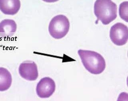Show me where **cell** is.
<instances>
[{
	"instance_id": "cell-1",
	"label": "cell",
	"mask_w": 128,
	"mask_h": 101,
	"mask_svg": "<svg viewBox=\"0 0 128 101\" xmlns=\"http://www.w3.org/2000/svg\"><path fill=\"white\" fill-rule=\"evenodd\" d=\"M78 53L84 67L90 73L98 75L102 73L105 69V59L97 52L80 49Z\"/></svg>"
},
{
	"instance_id": "cell-2",
	"label": "cell",
	"mask_w": 128,
	"mask_h": 101,
	"mask_svg": "<svg viewBox=\"0 0 128 101\" xmlns=\"http://www.w3.org/2000/svg\"><path fill=\"white\" fill-rule=\"evenodd\" d=\"M117 5L110 0H97L94 5V13L99 21L107 25L117 17Z\"/></svg>"
},
{
	"instance_id": "cell-3",
	"label": "cell",
	"mask_w": 128,
	"mask_h": 101,
	"mask_svg": "<svg viewBox=\"0 0 128 101\" xmlns=\"http://www.w3.org/2000/svg\"><path fill=\"white\" fill-rule=\"evenodd\" d=\"M70 22L64 15H58L52 19L49 23L48 31L53 38L60 39L66 36L69 31Z\"/></svg>"
},
{
	"instance_id": "cell-4",
	"label": "cell",
	"mask_w": 128,
	"mask_h": 101,
	"mask_svg": "<svg viewBox=\"0 0 128 101\" xmlns=\"http://www.w3.org/2000/svg\"><path fill=\"white\" fill-rule=\"evenodd\" d=\"M110 37L113 43L122 46L128 41V29L127 26L121 23H116L111 27Z\"/></svg>"
},
{
	"instance_id": "cell-5",
	"label": "cell",
	"mask_w": 128,
	"mask_h": 101,
	"mask_svg": "<svg viewBox=\"0 0 128 101\" xmlns=\"http://www.w3.org/2000/svg\"><path fill=\"white\" fill-rule=\"evenodd\" d=\"M55 89L56 85L54 80L49 77H44L37 83L36 92L40 98H47L53 94Z\"/></svg>"
},
{
	"instance_id": "cell-6",
	"label": "cell",
	"mask_w": 128,
	"mask_h": 101,
	"mask_svg": "<svg viewBox=\"0 0 128 101\" xmlns=\"http://www.w3.org/2000/svg\"><path fill=\"white\" fill-rule=\"evenodd\" d=\"M18 72L22 78L30 81H35L38 76L36 64L34 61L29 60L24 61L20 64Z\"/></svg>"
},
{
	"instance_id": "cell-7",
	"label": "cell",
	"mask_w": 128,
	"mask_h": 101,
	"mask_svg": "<svg viewBox=\"0 0 128 101\" xmlns=\"http://www.w3.org/2000/svg\"><path fill=\"white\" fill-rule=\"evenodd\" d=\"M17 29L16 22L12 19H6L0 23V37L7 39L12 37Z\"/></svg>"
},
{
	"instance_id": "cell-8",
	"label": "cell",
	"mask_w": 128,
	"mask_h": 101,
	"mask_svg": "<svg viewBox=\"0 0 128 101\" xmlns=\"http://www.w3.org/2000/svg\"><path fill=\"white\" fill-rule=\"evenodd\" d=\"M21 6L19 0H0V10L7 15H14L20 10Z\"/></svg>"
},
{
	"instance_id": "cell-9",
	"label": "cell",
	"mask_w": 128,
	"mask_h": 101,
	"mask_svg": "<svg viewBox=\"0 0 128 101\" xmlns=\"http://www.w3.org/2000/svg\"><path fill=\"white\" fill-rule=\"evenodd\" d=\"M12 83V75L10 72L6 68L0 67V91L8 90Z\"/></svg>"
},
{
	"instance_id": "cell-10",
	"label": "cell",
	"mask_w": 128,
	"mask_h": 101,
	"mask_svg": "<svg viewBox=\"0 0 128 101\" xmlns=\"http://www.w3.org/2000/svg\"><path fill=\"white\" fill-rule=\"evenodd\" d=\"M128 1L124 2L120 4L119 7V15L121 19L128 22Z\"/></svg>"
},
{
	"instance_id": "cell-11",
	"label": "cell",
	"mask_w": 128,
	"mask_h": 101,
	"mask_svg": "<svg viewBox=\"0 0 128 101\" xmlns=\"http://www.w3.org/2000/svg\"><path fill=\"white\" fill-rule=\"evenodd\" d=\"M117 101H128V93L123 92L119 94Z\"/></svg>"
}]
</instances>
